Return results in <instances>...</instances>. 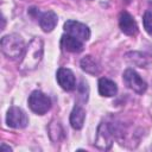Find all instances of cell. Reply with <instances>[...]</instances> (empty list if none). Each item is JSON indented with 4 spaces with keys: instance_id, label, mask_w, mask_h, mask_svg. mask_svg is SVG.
Listing matches in <instances>:
<instances>
[{
    "instance_id": "obj_12",
    "label": "cell",
    "mask_w": 152,
    "mask_h": 152,
    "mask_svg": "<svg viewBox=\"0 0 152 152\" xmlns=\"http://www.w3.org/2000/svg\"><path fill=\"white\" fill-rule=\"evenodd\" d=\"M118 91V87L115 84L114 81L109 80V78H106V77H102L99 80V93L100 95L102 96H106V97H110V96H114Z\"/></svg>"
},
{
    "instance_id": "obj_9",
    "label": "cell",
    "mask_w": 152,
    "mask_h": 152,
    "mask_svg": "<svg viewBox=\"0 0 152 152\" xmlns=\"http://www.w3.org/2000/svg\"><path fill=\"white\" fill-rule=\"evenodd\" d=\"M96 146L101 150H108L112 146V131L107 124H102L97 131L96 138Z\"/></svg>"
},
{
    "instance_id": "obj_5",
    "label": "cell",
    "mask_w": 152,
    "mask_h": 152,
    "mask_svg": "<svg viewBox=\"0 0 152 152\" xmlns=\"http://www.w3.org/2000/svg\"><path fill=\"white\" fill-rule=\"evenodd\" d=\"M124 82L126 83V86L132 89L133 91L138 93V94H142L146 91L147 89V84L146 82L133 70V69H127L124 72Z\"/></svg>"
},
{
    "instance_id": "obj_13",
    "label": "cell",
    "mask_w": 152,
    "mask_h": 152,
    "mask_svg": "<svg viewBox=\"0 0 152 152\" xmlns=\"http://www.w3.org/2000/svg\"><path fill=\"white\" fill-rule=\"evenodd\" d=\"M84 119H86V112L82 107L80 106H75L71 114H70V124L71 127L75 129H81L83 127L84 124Z\"/></svg>"
},
{
    "instance_id": "obj_4",
    "label": "cell",
    "mask_w": 152,
    "mask_h": 152,
    "mask_svg": "<svg viewBox=\"0 0 152 152\" xmlns=\"http://www.w3.org/2000/svg\"><path fill=\"white\" fill-rule=\"evenodd\" d=\"M6 122L12 128H24L28 124L27 115L25 112L19 107H11L6 115Z\"/></svg>"
},
{
    "instance_id": "obj_10",
    "label": "cell",
    "mask_w": 152,
    "mask_h": 152,
    "mask_svg": "<svg viewBox=\"0 0 152 152\" xmlns=\"http://www.w3.org/2000/svg\"><path fill=\"white\" fill-rule=\"evenodd\" d=\"M61 45L68 52L77 53V52H81L83 50V43H82V40H80L78 38H76V37H74L71 34L63 36L62 39H61Z\"/></svg>"
},
{
    "instance_id": "obj_11",
    "label": "cell",
    "mask_w": 152,
    "mask_h": 152,
    "mask_svg": "<svg viewBox=\"0 0 152 152\" xmlns=\"http://www.w3.org/2000/svg\"><path fill=\"white\" fill-rule=\"evenodd\" d=\"M57 21H58L57 14L52 11H48V12L43 13L39 18V25L43 28V31H45V32H51L56 27Z\"/></svg>"
},
{
    "instance_id": "obj_2",
    "label": "cell",
    "mask_w": 152,
    "mask_h": 152,
    "mask_svg": "<svg viewBox=\"0 0 152 152\" xmlns=\"http://www.w3.org/2000/svg\"><path fill=\"white\" fill-rule=\"evenodd\" d=\"M25 49L23 38L17 33L4 36L1 39V50L8 58H18L21 56Z\"/></svg>"
},
{
    "instance_id": "obj_14",
    "label": "cell",
    "mask_w": 152,
    "mask_h": 152,
    "mask_svg": "<svg viewBox=\"0 0 152 152\" xmlns=\"http://www.w3.org/2000/svg\"><path fill=\"white\" fill-rule=\"evenodd\" d=\"M81 68L90 75H97L100 72V65L93 56H86L81 59Z\"/></svg>"
},
{
    "instance_id": "obj_6",
    "label": "cell",
    "mask_w": 152,
    "mask_h": 152,
    "mask_svg": "<svg viewBox=\"0 0 152 152\" xmlns=\"http://www.w3.org/2000/svg\"><path fill=\"white\" fill-rule=\"evenodd\" d=\"M64 30L68 34H71L80 40H88L90 37V30L87 25L75 21V20H68L64 24Z\"/></svg>"
},
{
    "instance_id": "obj_1",
    "label": "cell",
    "mask_w": 152,
    "mask_h": 152,
    "mask_svg": "<svg viewBox=\"0 0 152 152\" xmlns=\"http://www.w3.org/2000/svg\"><path fill=\"white\" fill-rule=\"evenodd\" d=\"M42 57H43V40L39 37H36L26 46L19 69L21 71H30L36 69Z\"/></svg>"
},
{
    "instance_id": "obj_7",
    "label": "cell",
    "mask_w": 152,
    "mask_h": 152,
    "mask_svg": "<svg viewBox=\"0 0 152 152\" xmlns=\"http://www.w3.org/2000/svg\"><path fill=\"white\" fill-rule=\"evenodd\" d=\"M57 82L64 90H72L76 86V80L74 72L66 68H59L57 71Z\"/></svg>"
},
{
    "instance_id": "obj_8",
    "label": "cell",
    "mask_w": 152,
    "mask_h": 152,
    "mask_svg": "<svg viewBox=\"0 0 152 152\" xmlns=\"http://www.w3.org/2000/svg\"><path fill=\"white\" fill-rule=\"evenodd\" d=\"M119 25H120V28L121 31L127 34V36H135L138 33V26H137V23L135 20L133 19V17L127 13V12H122L120 14V18H119Z\"/></svg>"
},
{
    "instance_id": "obj_16",
    "label": "cell",
    "mask_w": 152,
    "mask_h": 152,
    "mask_svg": "<svg viewBox=\"0 0 152 152\" xmlns=\"http://www.w3.org/2000/svg\"><path fill=\"white\" fill-rule=\"evenodd\" d=\"M0 148H1V150H6V151H8V152H10V151H12V148H11L10 146H6L5 144H2V145L0 146Z\"/></svg>"
},
{
    "instance_id": "obj_3",
    "label": "cell",
    "mask_w": 152,
    "mask_h": 152,
    "mask_svg": "<svg viewBox=\"0 0 152 152\" xmlns=\"http://www.w3.org/2000/svg\"><path fill=\"white\" fill-rule=\"evenodd\" d=\"M28 106L36 114L43 115L51 108V100L40 90H34L28 97Z\"/></svg>"
},
{
    "instance_id": "obj_15",
    "label": "cell",
    "mask_w": 152,
    "mask_h": 152,
    "mask_svg": "<svg viewBox=\"0 0 152 152\" xmlns=\"http://www.w3.org/2000/svg\"><path fill=\"white\" fill-rule=\"evenodd\" d=\"M142 24H144L145 31H146L150 36H152V12H151V11L145 12L144 18H142Z\"/></svg>"
}]
</instances>
